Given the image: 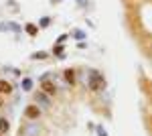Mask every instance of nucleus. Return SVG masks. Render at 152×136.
<instances>
[{
    "label": "nucleus",
    "instance_id": "4",
    "mask_svg": "<svg viewBox=\"0 0 152 136\" xmlns=\"http://www.w3.org/2000/svg\"><path fill=\"white\" fill-rule=\"evenodd\" d=\"M35 102H37V106H51V96L45 93L43 90H39V91H35Z\"/></svg>",
    "mask_w": 152,
    "mask_h": 136
},
{
    "label": "nucleus",
    "instance_id": "8",
    "mask_svg": "<svg viewBox=\"0 0 152 136\" xmlns=\"http://www.w3.org/2000/svg\"><path fill=\"white\" fill-rule=\"evenodd\" d=\"M8 130H10V122L4 116H0V134H8Z\"/></svg>",
    "mask_w": 152,
    "mask_h": 136
},
{
    "label": "nucleus",
    "instance_id": "14",
    "mask_svg": "<svg viewBox=\"0 0 152 136\" xmlns=\"http://www.w3.org/2000/svg\"><path fill=\"white\" fill-rule=\"evenodd\" d=\"M97 136H107V132H105V128H102V126H97Z\"/></svg>",
    "mask_w": 152,
    "mask_h": 136
},
{
    "label": "nucleus",
    "instance_id": "3",
    "mask_svg": "<svg viewBox=\"0 0 152 136\" xmlns=\"http://www.w3.org/2000/svg\"><path fill=\"white\" fill-rule=\"evenodd\" d=\"M24 118H26V120H39V118H41V106L28 104V106L24 108Z\"/></svg>",
    "mask_w": 152,
    "mask_h": 136
},
{
    "label": "nucleus",
    "instance_id": "7",
    "mask_svg": "<svg viewBox=\"0 0 152 136\" xmlns=\"http://www.w3.org/2000/svg\"><path fill=\"white\" fill-rule=\"evenodd\" d=\"M33 85H35V81L31 79V77H23V81H20L23 91H33Z\"/></svg>",
    "mask_w": 152,
    "mask_h": 136
},
{
    "label": "nucleus",
    "instance_id": "2",
    "mask_svg": "<svg viewBox=\"0 0 152 136\" xmlns=\"http://www.w3.org/2000/svg\"><path fill=\"white\" fill-rule=\"evenodd\" d=\"M39 85H41L39 90H43L45 93H49L51 98H53V96H57V91H59V90H57V83H55V81L51 79V77H43Z\"/></svg>",
    "mask_w": 152,
    "mask_h": 136
},
{
    "label": "nucleus",
    "instance_id": "15",
    "mask_svg": "<svg viewBox=\"0 0 152 136\" xmlns=\"http://www.w3.org/2000/svg\"><path fill=\"white\" fill-rule=\"evenodd\" d=\"M2 106H4V100H2V96H0V108H2Z\"/></svg>",
    "mask_w": 152,
    "mask_h": 136
},
{
    "label": "nucleus",
    "instance_id": "11",
    "mask_svg": "<svg viewBox=\"0 0 152 136\" xmlns=\"http://www.w3.org/2000/svg\"><path fill=\"white\" fill-rule=\"evenodd\" d=\"M63 51H65V47H63V45H59V43H57L55 47H53V53H55V55H59V57H65V53H63Z\"/></svg>",
    "mask_w": 152,
    "mask_h": 136
},
{
    "label": "nucleus",
    "instance_id": "6",
    "mask_svg": "<svg viewBox=\"0 0 152 136\" xmlns=\"http://www.w3.org/2000/svg\"><path fill=\"white\" fill-rule=\"evenodd\" d=\"M63 77H65V81H67L69 87H73V85L77 83V81H75V69H71V67L63 71Z\"/></svg>",
    "mask_w": 152,
    "mask_h": 136
},
{
    "label": "nucleus",
    "instance_id": "10",
    "mask_svg": "<svg viewBox=\"0 0 152 136\" xmlns=\"http://www.w3.org/2000/svg\"><path fill=\"white\" fill-rule=\"evenodd\" d=\"M49 24H51V16H43V18L39 21V29H47Z\"/></svg>",
    "mask_w": 152,
    "mask_h": 136
},
{
    "label": "nucleus",
    "instance_id": "1",
    "mask_svg": "<svg viewBox=\"0 0 152 136\" xmlns=\"http://www.w3.org/2000/svg\"><path fill=\"white\" fill-rule=\"evenodd\" d=\"M105 85H107V81H105L104 73L97 71V69H89V75H87V87H89V91L99 93V91L105 90Z\"/></svg>",
    "mask_w": 152,
    "mask_h": 136
},
{
    "label": "nucleus",
    "instance_id": "9",
    "mask_svg": "<svg viewBox=\"0 0 152 136\" xmlns=\"http://www.w3.org/2000/svg\"><path fill=\"white\" fill-rule=\"evenodd\" d=\"M24 31L31 35V37H37L39 35V24H33V23H26L24 24Z\"/></svg>",
    "mask_w": 152,
    "mask_h": 136
},
{
    "label": "nucleus",
    "instance_id": "5",
    "mask_svg": "<svg viewBox=\"0 0 152 136\" xmlns=\"http://www.w3.org/2000/svg\"><path fill=\"white\" fill-rule=\"evenodd\" d=\"M14 85H12L8 79H0V96H10Z\"/></svg>",
    "mask_w": 152,
    "mask_h": 136
},
{
    "label": "nucleus",
    "instance_id": "12",
    "mask_svg": "<svg viewBox=\"0 0 152 136\" xmlns=\"http://www.w3.org/2000/svg\"><path fill=\"white\" fill-rule=\"evenodd\" d=\"M47 57H49V53L39 51V53H33V55H31V59H39V61H41V59H47Z\"/></svg>",
    "mask_w": 152,
    "mask_h": 136
},
{
    "label": "nucleus",
    "instance_id": "13",
    "mask_svg": "<svg viewBox=\"0 0 152 136\" xmlns=\"http://www.w3.org/2000/svg\"><path fill=\"white\" fill-rule=\"evenodd\" d=\"M73 35H75V39H77V41H81V39H85V33H81V31H77V29L73 31Z\"/></svg>",
    "mask_w": 152,
    "mask_h": 136
},
{
    "label": "nucleus",
    "instance_id": "16",
    "mask_svg": "<svg viewBox=\"0 0 152 136\" xmlns=\"http://www.w3.org/2000/svg\"><path fill=\"white\" fill-rule=\"evenodd\" d=\"M0 136H4V134H0Z\"/></svg>",
    "mask_w": 152,
    "mask_h": 136
}]
</instances>
